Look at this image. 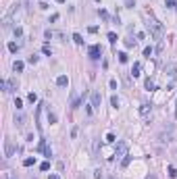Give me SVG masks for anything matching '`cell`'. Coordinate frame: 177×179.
<instances>
[{
	"mask_svg": "<svg viewBox=\"0 0 177 179\" xmlns=\"http://www.w3.org/2000/svg\"><path fill=\"white\" fill-rule=\"evenodd\" d=\"M98 15L102 17V19H104V21H109V19H111V17H109V13H106V11H98Z\"/></svg>",
	"mask_w": 177,
	"mask_h": 179,
	"instance_id": "4316f807",
	"label": "cell"
},
{
	"mask_svg": "<svg viewBox=\"0 0 177 179\" xmlns=\"http://www.w3.org/2000/svg\"><path fill=\"white\" fill-rule=\"evenodd\" d=\"M27 62H29V65H35V62H38V54H31V56L27 58Z\"/></svg>",
	"mask_w": 177,
	"mask_h": 179,
	"instance_id": "484cf974",
	"label": "cell"
},
{
	"mask_svg": "<svg viewBox=\"0 0 177 179\" xmlns=\"http://www.w3.org/2000/svg\"><path fill=\"white\" fill-rule=\"evenodd\" d=\"M140 113H142V117H144L146 121H150V117H152V104L144 102V104L140 106Z\"/></svg>",
	"mask_w": 177,
	"mask_h": 179,
	"instance_id": "5b68a950",
	"label": "cell"
},
{
	"mask_svg": "<svg viewBox=\"0 0 177 179\" xmlns=\"http://www.w3.org/2000/svg\"><path fill=\"white\" fill-rule=\"evenodd\" d=\"M87 31H90V33H96V31H98V27H96V25H90V27H87Z\"/></svg>",
	"mask_w": 177,
	"mask_h": 179,
	"instance_id": "74e56055",
	"label": "cell"
},
{
	"mask_svg": "<svg viewBox=\"0 0 177 179\" xmlns=\"http://www.w3.org/2000/svg\"><path fill=\"white\" fill-rule=\"evenodd\" d=\"M42 52H44V54H48V56H50V54H52V48L48 46V44H44V48H42Z\"/></svg>",
	"mask_w": 177,
	"mask_h": 179,
	"instance_id": "d4e9b609",
	"label": "cell"
},
{
	"mask_svg": "<svg viewBox=\"0 0 177 179\" xmlns=\"http://www.w3.org/2000/svg\"><path fill=\"white\" fill-rule=\"evenodd\" d=\"M111 104L115 106V108H119V104H121V100H119V96H111Z\"/></svg>",
	"mask_w": 177,
	"mask_h": 179,
	"instance_id": "e0dca14e",
	"label": "cell"
},
{
	"mask_svg": "<svg viewBox=\"0 0 177 179\" xmlns=\"http://www.w3.org/2000/svg\"><path fill=\"white\" fill-rule=\"evenodd\" d=\"M109 85H111V90H117V79H111Z\"/></svg>",
	"mask_w": 177,
	"mask_h": 179,
	"instance_id": "d590c367",
	"label": "cell"
},
{
	"mask_svg": "<svg viewBox=\"0 0 177 179\" xmlns=\"http://www.w3.org/2000/svg\"><path fill=\"white\" fill-rule=\"evenodd\" d=\"M171 133H173V125L163 127V131L158 133V142H171Z\"/></svg>",
	"mask_w": 177,
	"mask_h": 179,
	"instance_id": "277c9868",
	"label": "cell"
},
{
	"mask_svg": "<svg viewBox=\"0 0 177 179\" xmlns=\"http://www.w3.org/2000/svg\"><path fill=\"white\" fill-rule=\"evenodd\" d=\"M106 142H111V144L115 142V136H113V133H106Z\"/></svg>",
	"mask_w": 177,
	"mask_h": 179,
	"instance_id": "8d00e7d4",
	"label": "cell"
},
{
	"mask_svg": "<svg viewBox=\"0 0 177 179\" xmlns=\"http://www.w3.org/2000/svg\"><path fill=\"white\" fill-rule=\"evenodd\" d=\"M33 163H35V156H29V158H25V160H23V165H25V167H31Z\"/></svg>",
	"mask_w": 177,
	"mask_h": 179,
	"instance_id": "ffe728a7",
	"label": "cell"
},
{
	"mask_svg": "<svg viewBox=\"0 0 177 179\" xmlns=\"http://www.w3.org/2000/svg\"><path fill=\"white\" fill-rule=\"evenodd\" d=\"M87 54H90V58H92V60H98V58H100V54H102V48L98 46V44H94V46H90Z\"/></svg>",
	"mask_w": 177,
	"mask_h": 179,
	"instance_id": "8992f818",
	"label": "cell"
},
{
	"mask_svg": "<svg viewBox=\"0 0 177 179\" xmlns=\"http://www.w3.org/2000/svg\"><path fill=\"white\" fill-rule=\"evenodd\" d=\"M144 85H146V90H148V92H152V90H154V81H152L150 77L146 79V83H144Z\"/></svg>",
	"mask_w": 177,
	"mask_h": 179,
	"instance_id": "d6986e66",
	"label": "cell"
},
{
	"mask_svg": "<svg viewBox=\"0 0 177 179\" xmlns=\"http://www.w3.org/2000/svg\"><path fill=\"white\" fill-rule=\"evenodd\" d=\"M0 87L6 94H13V92H17V79L13 77V79H6V81H0Z\"/></svg>",
	"mask_w": 177,
	"mask_h": 179,
	"instance_id": "3957f363",
	"label": "cell"
},
{
	"mask_svg": "<svg viewBox=\"0 0 177 179\" xmlns=\"http://www.w3.org/2000/svg\"><path fill=\"white\" fill-rule=\"evenodd\" d=\"M125 46H127V48H134V46H136V40H134V38H127V40H125Z\"/></svg>",
	"mask_w": 177,
	"mask_h": 179,
	"instance_id": "603a6c76",
	"label": "cell"
},
{
	"mask_svg": "<svg viewBox=\"0 0 177 179\" xmlns=\"http://www.w3.org/2000/svg\"><path fill=\"white\" fill-rule=\"evenodd\" d=\"M42 108H44V102H40V104H38V108H35V127H38V131H42V123H40Z\"/></svg>",
	"mask_w": 177,
	"mask_h": 179,
	"instance_id": "9c48e42d",
	"label": "cell"
},
{
	"mask_svg": "<svg viewBox=\"0 0 177 179\" xmlns=\"http://www.w3.org/2000/svg\"><path fill=\"white\" fill-rule=\"evenodd\" d=\"M48 179H60V175H56V173H50V175H48Z\"/></svg>",
	"mask_w": 177,
	"mask_h": 179,
	"instance_id": "f35d334b",
	"label": "cell"
},
{
	"mask_svg": "<svg viewBox=\"0 0 177 179\" xmlns=\"http://www.w3.org/2000/svg\"><path fill=\"white\" fill-rule=\"evenodd\" d=\"M15 106H17V111L23 106V100H21V98H15Z\"/></svg>",
	"mask_w": 177,
	"mask_h": 179,
	"instance_id": "f546056e",
	"label": "cell"
},
{
	"mask_svg": "<svg viewBox=\"0 0 177 179\" xmlns=\"http://www.w3.org/2000/svg\"><path fill=\"white\" fill-rule=\"evenodd\" d=\"M40 169H42V171H48V169H50V163H48V160H46V163H42Z\"/></svg>",
	"mask_w": 177,
	"mask_h": 179,
	"instance_id": "d6a6232c",
	"label": "cell"
},
{
	"mask_svg": "<svg viewBox=\"0 0 177 179\" xmlns=\"http://www.w3.org/2000/svg\"><path fill=\"white\" fill-rule=\"evenodd\" d=\"M146 27H148V33L152 35L154 40H161L163 38V33H165V29H163V25L158 23L152 15H146Z\"/></svg>",
	"mask_w": 177,
	"mask_h": 179,
	"instance_id": "6da1fadb",
	"label": "cell"
},
{
	"mask_svg": "<svg viewBox=\"0 0 177 179\" xmlns=\"http://www.w3.org/2000/svg\"><path fill=\"white\" fill-rule=\"evenodd\" d=\"M140 71H142V65H140V62H134V67H131V75L140 77Z\"/></svg>",
	"mask_w": 177,
	"mask_h": 179,
	"instance_id": "4fadbf2b",
	"label": "cell"
},
{
	"mask_svg": "<svg viewBox=\"0 0 177 179\" xmlns=\"http://www.w3.org/2000/svg\"><path fill=\"white\" fill-rule=\"evenodd\" d=\"M167 8H177V2H173V0H167Z\"/></svg>",
	"mask_w": 177,
	"mask_h": 179,
	"instance_id": "e575fe53",
	"label": "cell"
},
{
	"mask_svg": "<svg viewBox=\"0 0 177 179\" xmlns=\"http://www.w3.org/2000/svg\"><path fill=\"white\" fill-rule=\"evenodd\" d=\"M109 40H111V44H115V42H117V33L111 31V33H109Z\"/></svg>",
	"mask_w": 177,
	"mask_h": 179,
	"instance_id": "83f0119b",
	"label": "cell"
},
{
	"mask_svg": "<svg viewBox=\"0 0 177 179\" xmlns=\"http://www.w3.org/2000/svg\"><path fill=\"white\" fill-rule=\"evenodd\" d=\"M117 56H119V62H127V60H129V56L125 54V52H119Z\"/></svg>",
	"mask_w": 177,
	"mask_h": 179,
	"instance_id": "44dd1931",
	"label": "cell"
},
{
	"mask_svg": "<svg viewBox=\"0 0 177 179\" xmlns=\"http://www.w3.org/2000/svg\"><path fill=\"white\" fill-rule=\"evenodd\" d=\"M100 102H102V96H100V92H92V98H90V106L92 108H100Z\"/></svg>",
	"mask_w": 177,
	"mask_h": 179,
	"instance_id": "52a82bcc",
	"label": "cell"
},
{
	"mask_svg": "<svg viewBox=\"0 0 177 179\" xmlns=\"http://www.w3.org/2000/svg\"><path fill=\"white\" fill-rule=\"evenodd\" d=\"M144 56H148V58L152 56V48H150V46H148V48H144Z\"/></svg>",
	"mask_w": 177,
	"mask_h": 179,
	"instance_id": "1f68e13d",
	"label": "cell"
},
{
	"mask_svg": "<svg viewBox=\"0 0 177 179\" xmlns=\"http://www.w3.org/2000/svg\"><path fill=\"white\" fill-rule=\"evenodd\" d=\"M109 179H113V177H109Z\"/></svg>",
	"mask_w": 177,
	"mask_h": 179,
	"instance_id": "ee69618b",
	"label": "cell"
},
{
	"mask_svg": "<svg viewBox=\"0 0 177 179\" xmlns=\"http://www.w3.org/2000/svg\"><path fill=\"white\" fill-rule=\"evenodd\" d=\"M129 163H131V156H129V154H127L125 158H121V167H127Z\"/></svg>",
	"mask_w": 177,
	"mask_h": 179,
	"instance_id": "cb8c5ba5",
	"label": "cell"
},
{
	"mask_svg": "<svg viewBox=\"0 0 177 179\" xmlns=\"http://www.w3.org/2000/svg\"><path fill=\"white\" fill-rule=\"evenodd\" d=\"M15 125H17L19 129L25 127V117H23V115H15Z\"/></svg>",
	"mask_w": 177,
	"mask_h": 179,
	"instance_id": "8fae6325",
	"label": "cell"
},
{
	"mask_svg": "<svg viewBox=\"0 0 177 179\" xmlns=\"http://www.w3.org/2000/svg\"><path fill=\"white\" fill-rule=\"evenodd\" d=\"M173 158H175V163H177V146L173 148Z\"/></svg>",
	"mask_w": 177,
	"mask_h": 179,
	"instance_id": "ab89813d",
	"label": "cell"
},
{
	"mask_svg": "<svg viewBox=\"0 0 177 179\" xmlns=\"http://www.w3.org/2000/svg\"><path fill=\"white\" fill-rule=\"evenodd\" d=\"M146 179H156V177H154V175H148V177H146Z\"/></svg>",
	"mask_w": 177,
	"mask_h": 179,
	"instance_id": "60d3db41",
	"label": "cell"
},
{
	"mask_svg": "<svg viewBox=\"0 0 177 179\" xmlns=\"http://www.w3.org/2000/svg\"><path fill=\"white\" fill-rule=\"evenodd\" d=\"M125 6L127 8H134L136 6V0H125Z\"/></svg>",
	"mask_w": 177,
	"mask_h": 179,
	"instance_id": "4dcf8cb0",
	"label": "cell"
},
{
	"mask_svg": "<svg viewBox=\"0 0 177 179\" xmlns=\"http://www.w3.org/2000/svg\"><path fill=\"white\" fill-rule=\"evenodd\" d=\"M13 152H15V146H13L11 138H6V140H4V156H6V158H11V156H13Z\"/></svg>",
	"mask_w": 177,
	"mask_h": 179,
	"instance_id": "ba28073f",
	"label": "cell"
},
{
	"mask_svg": "<svg viewBox=\"0 0 177 179\" xmlns=\"http://www.w3.org/2000/svg\"><path fill=\"white\" fill-rule=\"evenodd\" d=\"M23 67H25V65H23L21 60H15V62H13V71H15V73H21Z\"/></svg>",
	"mask_w": 177,
	"mask_h": 179,
	"instance_id": "5bb4252c",
	"label": "cell"
},
{
	"mask_svg": "<svg viewBox=\"0 0 177 179\" xmlns=\"http://www.w3.org/2000/svg\"><path fill=\"white\" fill-rule=\"evenodd\" d=\"M13 31H15V35H17V38H21V35H23V29H21V27H15Z\"/></svg>",
	"mask_w": 177,
	"mask_h": 179,
	"instance_id": "836d02e7",
	"label": "cell"
},
{
	"mask_svg": "<svg viewBox=\"0 0 177 179\" xmlns=\"http://www.w3.org/2000/svg\"><path fill=\"white\" fill-rule=\"evenodd\" d=\"M167 173H169V177H171V179H175V177H177V171H175V167H173V165L167 167Z\"/></svg>",
	"mask_w": 177,
	"mask_h": 179,
	"instance_id": "2e32d148",
	"label": "cell"
},
{
	"mask_svg": "<svg viewBox=\"0 0 177 179\" xmlns=\"http://www.w3.org/2000/svg\"><path fill=\"white\" fill-rule=\"evenodd\" d=\"M73 42L77 44V46H81V44H83V38H81L79 33H73Z\"/></svg>",
	"mask_w": 177,
	"mask_h": 179,
	"instance_id": "ac0fdd59",
	"label": "cell"
},
{
	"mask_svg": "<svg viewBox=\"0 0 177 179\" xmlns=\"http://www.w3.org/2000/svg\"><path fill=\"white\" fill-rule=\"evenodd\" d=\"M175 71H177V60H171L169 65L165 67V73H167V75H171V77H175Z\"/></svg>",
	"mask_w": 177,
	"mask_h": 179,
	"instance_id": "30bf717a",
	"label": "cell"
},
{
	"mask_svg": "<svg viewBox=\"0 0 177 179\" xmlns=\"http://www.w3.org/2000/svg\"><path fill=\"white\" fill-rule=\"evenodd\" d=\"M56 85H60V87L69 85V77H67V75H58V77H56Z\"/></svg>",
	"mask_w": 177,
	"mask_h": 179,
	"instance_id": "7c38bea8",
	"label": "cell"
},
{
	"mask_svg": "<svg viewBox=\"0 0 177 179\" xmlns=\"http://www.w3.org/2000/svg\"><path fill=\"white\" fill-rule=\"evenodd\" d=\"M77 106H79V96L71 94V108H77Z\"/></svg>",
	"mask_w": 177,
	"mask_h": 179,
	"instance_id": "9a60e30c",
	"label": "cell"
},
{
	"mask_svg": "<svg viewBox=\"0 0 177 179\" xmlns=\"http://www.w3.org/2000/svg\"><path fill=\"white\" fill-rule=\"evenodd\" d=\"M27 100H29V102H31V104H33V102H38V96H35V94H33V92H31V94H29V96H27Z\"/></svg>",
	"mask_w": 177,
	"mask_h": 179,
	"instance_id": "f1b7e54d",
	"label": "cell"
},
{
	"mask_svg": "<svg viewBox=\"0 0 177 179\" xmlns=\"http://www.w3.org/2000/svg\"><path fill=\"white\" fill-rule=\"evenodd\" d=\"M175 119H177V108H175Z\"/></svg>",
	"mask_w": 177,
	"mask_h": 179,
	"instance_id": "b9f144b4",
	"label": "cell"
},
{
	"mask_svg": "<svg viewBox=\"0 0 177 179\" xmlns=\"http://www.w3.org/2000/svg\"><path fill=\"white\" fill-rule=\"evenodd\" d=\"M8 50H11V52H17V50H19V44H15V42H8Z\"/></svg>",
	"mask_w": 177,
	"mask_h": 179,
	"instance_id": "7402d4cb",
	"label": "cell"
},
{
	"mask_svg": "<svg viewBox=\"0 0 177 179\" xmlns=\"http://www.w3.org/2000/svg\"><path fill=\"white\" fill-rule=\"evenodd\" d=\"M56 2H65V0H56Z\"/></svg>",
	"mask_w": 177,
	"mask_h": 179,
	"instance_id": "7bdbcfd3",
	"label": "cell"
},
{
	"mask_svg": "<svg viewBox=\"0 0 177 179\" xmlns=\"http://www.w3.org/2000/svg\"><path fill=\"white\" fill-rule=\"evenodd\" d=\"M127 142H117V146H115V158H125L127 156Z\"/></svg>",
	"mask_w": 177,
	"mask_h": 179,
	"instance_id": "7a4b0ae2",
	"label": "cell"
}]
</instances>
